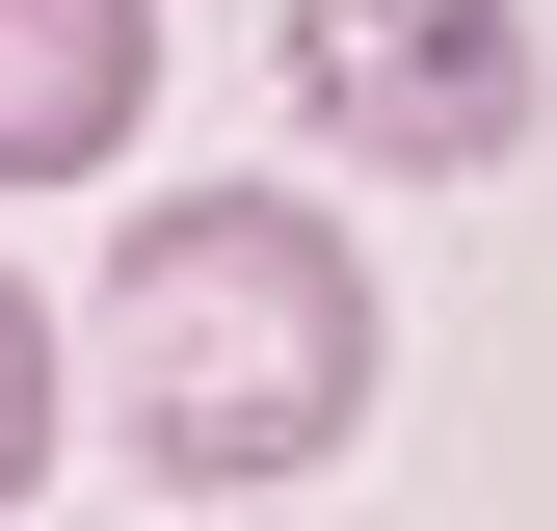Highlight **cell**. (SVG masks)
Returning a JSON list of instances; mask_svg holds the SVG:
<instances>
[{"label":"cell","mask_w":557,"mask_h":531,"mask_svg":"<svg viewBox=\"0 0 557 531\" xmlns=\"http://www.w3.org/2000/svg\"><path fill=\"white\" fill-rule=\"evenodd\" d=\"M372 425V239L319 186H160L107 239V452H160L186 505H265Z\"/></svg>","instance_id":"obj_1"},{"label":"cell","mask_w":557,"mask_h":531,"mask_svg":"<svg viewBox=\"0 0 557 531\" xmlns=\"http://www.w3.org/2000/svg\"><path fill=\"white\" fill-rule=\"evenodd\" d=\"M293 107H319V160H372V186H478V160H531V0H293Z\"/></svg>","instance_id":"obj_2"},{"label":"cell","mask_w":557,"mask_h":531,"mask_svg":"<svg viewBox=\"0 0 557 531\" xmlns=\"http://www.w3.org/2000/svg\"><path fill=\"white\" fill-rule=\"evenodd\" d=\"M133 107H160V0H0V186H107Z\"/></svg>","instance_id":"obj_3"},{"label":"cell","mask_w":557,"mask_h":531,"mask_svg":"<svg viewBox=\"0 0 557 531\" xmlns=\"http://www.w3.org/2000/svg\"><path fill=\"white\" fill-rule=\"evenodd\" d=\"M53 372H81V346H53V293H27V266H0V505L53 479Z\"/></svg>","instance_id":"obj_4"}]
</instances>
